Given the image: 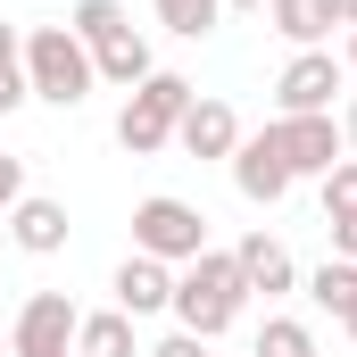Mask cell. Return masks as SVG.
Listing matches in <instances>:
<instances>
[{
	"label": "cell",
	"instance_id": "cell-12",
	"mask_svg": "<svg viewBox=\"0 0 357 357\" xmlns=\"http://www.w3.org/2000/svg\"><path fill=\"white\" fill-rule=\"evenodd\" d=\"M108 291H116V307H125V316L142 324V316L175 307V266H158V258H142V250H133V258L116 266V282H108Z\"/></svg>",
	"mask_w": 357,
	"mask_h": 357
},
{
	"label": "cell",
	"instance_id": "cell-1",
	"mask_svg": "<svg viewBox=\"0 0 357 357\" xmlns=\"http://www.w3.org/2000/svg\"><path fill=\"white\" fill-rule=\"evenodd\" d=\"M250 307V282L233 266V250H199L191 266H175V316L183 333H199V341H216V333H233V316Z\"/></svg>",
	"mask_w": 357,
	"mask_h": 357
},
{
	"label": "cell",
	"instance_id": "cell-4",
	"mask_svg": "<svg viewBox=\"0 0 357 357\" xmlns=\"http://www.w3.org/2000/svg\"><path fill=\"white\" fill-rule=\"evenodd\" d=\"M133 250L142 258H158V266H191L199 250H208V216L175 199V191H150L142 208H133Z\"/></svg>",
	"mask_w": 357,
	"mask_h": 357
},
{
	"label": "cell",
	"instance_id": "cell-22",
	"mask_svg": "<svg viewBox=\"0 0 357 357\" xmlns=\"http://www.w3.org/2000/svg\"><path fill=\"white\" fill-rule=\"evenodd\" d=\"M25 199V158H0V216Z\"/></svg>",
	"mask_w": 357,
	"mask_h": 357
},
{
	"label": "cell",
	"instance_id": "cell-14",
	"mask_svg": "<svg viewBox=\"0 0 357 357\" xmlns=\"http://www.w3.org/2000/svg\"><path fill=\"white\" fill-rule=\"evenodd\" d=\"M91 75H100V84H116V91H142L150 75H158V59H150V42L125 25L116 42H100V50H91Z\"/></svg>",
	"mask_w": 357,
	"mask_h": 357
},
{
	"label": "cell",
	"instance_id": "cell-29",
	"mask_svg": "<svg viewBox=\"0 0 357 357\" xmlns=\"http://www.w3.org/2000/svg\"><path fill=\"white\" fill-rule=\"evenodd\" d=\"M341 67H349V75H357V33H349V59H341Z\"/></svg>",
	"mask_w": 357,
	"mask_h": 357
},
{
	"label": "cell",
	"instance_id": "cell-8",
	"mask_svg": "<svg viewBox=\"0 0 357 357\" xmlns=\"http://www.w3.org/2000/svg\"><path fill=\"white\" fill-rule=\"evenodd\" d=\"M225 167H233V183H241V199H250V208H274V199H282V191L299 183L291 167H282L274 133H241V150H233Z\"/></svg>",
	"mask_w": 357,
	"mask_h": 357
},
{
	"label": "cell",
	"instance_id": "cell-27",
	"mask_svg": "<svg viewBox=\"0 0 357 357\" xmlns=\"http://www.w3.org/2000/svg\"><path fill=\"white\" fill-rule=\"evenodd\" d=\"M333 8H341V25H349V33H357V0H333Z\"/></svg>",
	"mask_w": 357,
	"mask_h": 357
},
{
	"label": "cell",
	"instance_id": "cell-18",
	"mask_svg": "<svg viewBox=\"0 0 357 357\" xmlns=\"http://www.w3.org/2000/svg\"><path fill=\"white\" fill-rule=\"evenodd\" d=\"M216 17H225V0H158V25H167V33H183V42L216 33Z\"/></svg>",
	"mask_w": 357,
	"mask_h": 357
},
{
	"label": "cell",
	"instance_id": "cell-3",
	"mask_svg": "<svg viewBox=\"0 0 357 357\" xmlns=\"http://www.w3.org/2000/svg\"><path fill=\"white\" fill-rule=\"evenodd\" d=\"M199 91H191V75H175V67H158L150 84L125 100V116H116V142L133 150V158H158L167 142H175V125H183V108H191Z\"/></svg>",
	"mask_w": 357,
	"mask_h": 357
},
{
	"label": "cell",
	"instance_id": "cell-2",
	"mask_svg": "<svg viewBox=\"0 0 357 357\" xmlns=\"http://www.w3.org/2000/svg\"><path fill=\"white\" fill-rule=\"evenodd\" d=\"M25 84H33V100H50V108H84L91 100L100 75H91V50L67 33V17L25 33Z\"/></svg>",
	"mask_w": 357,
	"mask_h": 357
},
{
	"label": "cell",
	"instance_id": "cell-16",
	"mask_svg": "<svg viewBox=\"0 0 357 357\" xmlns=\"http://www.w3.org/2000/svg\"><path fill=\"white\" fill-rule=\"evenodd\" d=\"M307 299H316V307L341 324V316L357 307V266H349V258H324V266L307 274Z\"/></svg>",
	"mask_w": 357,
	"mask_h": 357
},
{
	"label": "cell",
	"instance_id": "cell-5",
	"mask_svg": "<svg viewBox=\"0 0 357 357\" xmlns=\"http://www.w3.org/2000/svg\"><path fill=\"white\" fill-rule=\"evenodd\" d=\"M75 324H84V307L67 291H33L8 324V357H75Z\"/></svg>",
	"mask_w": 357,
	"mask_h": 357
},
{
	"label": "cell",
	"instance_id": "cell-25",
	"mask_svg": "<svg viewBox=\"0 0 357 357\" xmlns=\"http://www.w3.org/2000/svg\"><path fill=\"white\" fill-rule=\"evenodd\" d=\"M333 258H349V266H357V216H333Z\"/></svg>",
	"mask_w": 357,
	"mask_h": 357
},
{
	"label": "cell",
	"instance_id": "cell-20",
	"mask_svg": "<svg viewBox=\"0 0 357 357\" xmlns=\"http://www.w3.org/2000/svg\"><path fill=\"white\" fill-rule=\"evenodd\" d=\"M333 216H357V158H341L333 175H324V225Z\"/></svg>",
	"mask_w": 357,
	"mask_h": 357
},
{
	"label": "cell",
	"instance_id": "cell-9",
	"mask_svg": "<svg viewBox=\"0 0 357 357\" xmlns=\"http://www.w3.org/2000/svg\"><path fill=\"white\" fill-rule=\"evenodd\" d=\"M233 266H241V282H250V299L299 291V266H291V250H282L274 233H241V241H233Z\"/></svg>",
	"mask_w": 357,
	"mask_h": 357
},
{
	"label": "cell",
	"instance_id": "cell-11",
	"mask_svg": "<svg viewBox=\"0 0 357 357\" xmlns=\"http://www.w3.org/2000/svg\"><path fill=\"white\" fill-rule=\"evenodd\" d=\"M175 142L191 150V158H233L241 150V116H233V100H191L175 125Z\"/></svg>",
	"mask_w": 357,
	"mask_h": 357
},
{
	"label": "cell",
	"instance_id": "cell-21",
	"mask_svg": "<svg viewBox=\"0 0 357 357\" xmlns=\"http://www.w3.org/2000/svg\"><path fill=\"white\" fill-rule=\"evenodd\" d=\"M142 357H208V341H199V333H183V324H175V333H167L158 349H142Z\"/></svg>",
	"mask_w": 357,
	"mask_h": 357
},
{
	"label": "cell",
	"instance_id": "cell-10",
	"mask_svg": "<svg viewBox=\"0 0 357 357\" xmlns=\"http://www.w3.org/2000/svg\"><path fill=\"white\" fill-rule=\"evenodd\" d=\"M0 225H8V241H17L25 258H59V250H67V208H59V199H42V191H25Z\"/></svg>",
	"mask_w": 357,
	"mask_h": 357
},
{
	"label": "cell",
	"instance_id": "cell-19",
	"mask_svg": "<svg viewBox=\"0 0 357 357\" xmlns=\"http://www.w3.org/2000/svg\"><path fill=\"white\" fill-rule=\"evenodd\" d=\"M258 357H316V333H307L299 316H266V333H258Z\"/></svg>",
	"mask_w": 357,
	"mask_h": 357
},
{
	"label": "cell",
	"instance_id": "cell-26",
	"mask_svg": "<svg viewBox=\"0 0 357 357\" xmlns=\"http://www.w3.org/2000/svg\"><path fill=\"white\" fill-rule=\"evenodd\" d=\"M341 142L357 150V91H349V108H341Z\"/></svg>",
	"mask_w": 357,
	"mask_h": 357
},
{
	"label": "cell",
	"instance_id": "cell-23",
	"mask_svg": "<svg viewBox=\"0 0 357 357\" xmlns=\"http://www.w3.org/2000/svg\"><path fill=\"white\" fill-rule=\"evenodd\" d=\"M25 100H33V84H25V67H8V75H0V116H17Z\"/></svg>",
	"mask_w": 357,
	"mask_h": 357
},
{
	"label": "cell",
	"instance_id": "cell-28",
	"mask_svg": "<svg viewBox=\"0 0 357 357\" xmlns=\"http://www.w3.org/2000/svg\"><path fill=\"white\" fill-rule=\"evenodd\" d=\"M341 333H349V341H357V307H349V316H341Z\"/></svg>",
	"mask_w": 357,
	"mask_h": 357
},
{
	"label": "cell",
	"instance_id": "cell-7",
	"mask_svg": "<svg viewBox=\"0 0 357 357\" xmlns=\"http://www.w3.org/2000/svg\"><path fill=\"white\" fill-rule=\"evenodd\" d=\"M266 133H274V150H282V167H291V175H316V183H324L341 158H349V142H341V116H274Z\"/></svg>",
	"mask_w": 357,
	"mask_h": 357
},
{
	"label": "cell",
	"instance_id": "cell-15",
	"mask_svg": "<svg viewBox=\"0 0 357 357\" xmlns=\"http://www.w3.org/2000/svg\"><path fill=\"white\" fill-rule=\"evenodd\" d=\"M75 357H142V341H133V316H125V307H100V316H84V324H75Z\"/></svg>",
	"mask_w": 357,
	"mask_h": 357
},
{
	"label": "cell",
	"instance_id": "cell-6",
	"mask_svg": "<svg viewBox=\"0 0 357 357\" xmlns=\"http://www.w3.org/2000/svg\"><path fill=\"white\" fill-rule=\"evenodd\" d=\"M341 91H349V67L333 50H291V67L274 75V108L282 116H333Z\"/></svg>",
	"mask_w": 357,
	"mask_h": 357
},
{
	"label": "cell",
	"instance_id": "cell-24",
	"mask_svg": "<svg viewBox=\"0 0 357 357\" xmlns=\"http://www.w3.org/2000/svg\"><path fill=\"white\" fill-rule=\"evenodd\" d=\"M8 67H25V33H17V25L0 17V75H8Z\"/></svg>",
	"mask_w": 357,
	"mask_h": 357
},
{
	"label": "cell",
	"instance_id": "cell-17",
	"mask_svg": "<svg viewBox=\"0 0 357 357\" xmlns=\"http://www.w3.org/2000/svg\"><path fill=\"white\" fill-rule=\"evenodd\" d=\"M133 17H125V0H75V17H67V33L84 42V50H100V42H116Z\"/></svg>",
	"mask_w": 357,
	"mask_h": 357
},
{
	"label": "cell",
	"instance_id": "cell-31",
	"mask_svg": "<svg viewBox=\"0 0 357 357\" xmlns=\"http://www.w3.org/2000/svg\"><path fill=\"white\" fill-rule=\"evenodd\" d=\"M0 357H8V333H0Z\"/></svg>",
	"mask_w": 357,
	"mask_h": 357
},
{
	"label": "cell",
	"instance_id": "cell-13",
	"mask_svg": "<svg viewBox=\"0 0 357 357\" xmlns=\"http://www.w3.org/2000/svg\"><path fill=\"white\" fill-rule=\"evenodd\" d=\"M266 25L291 42V50H324L333 25H341V8H333V0H266Z\"/></svg>",
	"mask_w": 357,
	"mask_h": 357
},
{
	"label": "cell",
	"instance_id": "cell-30",
	"mask_svg": "<svg viewBox=\"0 0 357 357\" xmlns=\"http://www.w3.org/2000/svg\"><path fill=\"white\" fill-rule=\"evenodd\" d=\"M225 8H266V0H225Z\"/></svg>",
	"mask_w": 357,
	"mask_h": 357
}]
</instances>
